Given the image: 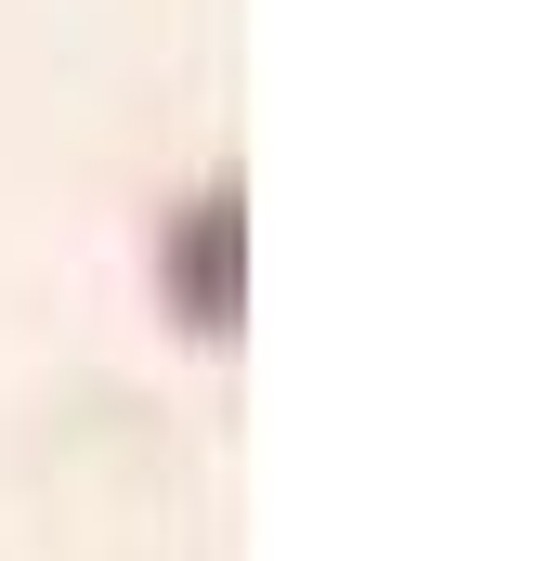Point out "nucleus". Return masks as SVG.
<instances>
[{"label":"nucleus","instance_id":"obj_1","mask_svg":"<svg viewBox=\"0 0 548 561\" xmlns=\"http://www.w3.org/2000/svg\"><path fill=\"white\" fill-rule=\"evenodd\" d=\"M170 287H183V313H196V327H236V196H209V209L183 222Z\"/></svg>","mask_w":548,"mask_h":561}]
</instances>
